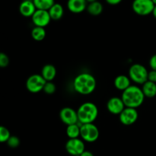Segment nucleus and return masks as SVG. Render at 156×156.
<instances>
[{
  "instance_id": "1",
  "label": "nucleus",
  "mask_w": 156,
  "mask_h": 156,
  "mask_svg": "<svg viewBox=\"0 0 156 156\" xmlns=\"http://www.w3.org/2000/svg\"><path fill=\"white\" fill-rule=\"evenodd\" d=\"M97 82L94 76L88 73L78 75L73 81V88L77 93L83 95L91 94L95 90Z\"/></svg>"
},
{
  "instance_id": "2",
  "label": "nucleus",
  "mask_w": 156,
  "mask_h": 156,
  "mask_svg": "<svg viewBox=\"0 0 156 156\" xmlns=\"http://www.w3.org/2000/svg\"><path fill=\"white\" fill-rule=\"evenodd\" d=\"M145 98L142 88L137 85H130L127 89L122 92L121 96L126 108L136 109L143 105Z\"/></svg>"
},
{
  "instance_id": "3",
  "label": "nucleus",
  "mask_w": 156,
  "mask_h": 156,
  "mask_svg": "<svg viewBox=\"0 0 156 156\" xmlns=\"http://www.w3.org/2000/svg\"><path fill=\"white\" fill-rule=\"evenodd\" d=\"M77 114L81 124L93 123L98 115V109L92 102H85L79 106Z\"/></svg>"
},
{
  "instance_id": "4",
  "label": "nucleus",
  "mask_w": 156,
  "mask_h": 156,
  "mask_svg": "<svg viewBox=\"0 0 156 156\" xmlns=\"http://www.w3.org/2000/svg\"><path fill=\"white\" fill-rule=\"evenodd\" d=\"M148 75L147 69L142 64L135 63L129 67V77L135 83L143 85L148 81Z\"/></svg>"
},
{
  "instance_id": "5",
  "label": "nucleus",
  "mask_w": 156,
  "mask_h": 156,
  "mask_svg": "<svg viewBox=\"0 0 156 156\" xmlns=\"http://www.w3.org/2000/svg\"><path fill=\"white\" fill-rule=\"evenodd\" d=\"M100 132L96 125L94 123L81 124L80 137L84 142L94 143L99 138Z\"/></svg>"
},
{
  "instance_id": "6",
  "label": "nucleus",
  "mask_w": 156,
  "mask_h": 156,
  "mask_svg": "<svg viewBox=\"0 0 156 156\" xmlns=\"http://www.w3.org/2000/svg\"><path fill=\"white\" fill-rule=\"evenodd\" d=\"M155 6L152 0H133L132 3L133 11L140 16L152 14Z\"/></svg>"
},
{
  "instance_id": "7",
  "label": "nucleus",
  "mask_w": 156,
  "mask_h": 156,
  "mask_svg": "<svg viewBox=\"0 0 156 156\" xmlns=\"http://www.w3.org/2000/svg\"><path fill=\"white\" fill-rule=\"evenodd\" d=\"M47 81L41 75L34 74L29 76L26 82V88L30 93H38L44 90Z\"/></svg>"
},
{
  "instance_id": "8",
  "label": "nucleus",
  "mask_w": 156,
  "mask_h": 156,
  "mask_svg": "<svg viewBox=\"0 0 156 156\" xmlns=\"http://www.w3.org/2000/svg\"><path fill=\"white\" fill-rule=\"evenodd\" d=\"M66 150L73 156H80L85 151V143L82 139H69L66 143Z\"/></svg>"
},
{
  "instance_id": "9",
  "label": "nucleus",
  "mask_w": 156,
  "mask_h": 156,
  "mask_svg": "<svg viewBox=\"0 0 156 156\" xmlns=\"http://www.w3.org/2000/svg\"><path fill=\"white\" fill-rule=\"evenodd\" d=\"M138 117V111L136 108H126L119 115V120L122 124L130 126L136 122Z\"/></svg>"
},
{
  "instance_id": "10",
  "label": "nucleus",
  "mask_w": 156,
  "mask_h": 156,
  "mask_svg": "<svg viewBox=\"0 0 156 156\" xmlns=\"http://www.w3.org/2000/svg\"><path fill=\"white\" fill-rule=\"evenodd\" d=\"M59 117L62 122L67 126L72 124H76L79 123V117H78L77 111H75L72 108L66 107L61 109L59 112Z\"/></svg>"
},
{
  "instance_id": "11",
  "label": "nucleus",
  "mask_w": 156,
  "mask_h": 156,
  "mask_svg": "<svg viewBox=\"0 0 156 156\" xmlns=\"http://www.w3.org/2000/svg\"><path fill=\"white\" fill-rule=\"evenodd\" d=\"M31 19L35 27H45L50 24L51 21V18L48 11L40 10V9H37L33 16L31 17Z\"/></svg>"
},
{
  "instance_id": "12",
  "label": "nucleus",
  "mask_w": 156,
  "mask_h": 156,
  "mask_svg": "<svg viewBox=\"0 0 156 156\" xmlns=\"http://www.w3.org/2000/svg\"><path fill=\"white\" fill-rule=\"evenodd\" d=\"M126 108L121 98L112 97L107 103V109L111 114L114 115H120L122 111Z\"/></svg>"
},
{
  "instance_id": "13",
  "label": "nucleus",
  "mask_w": 156,
  "mask_h": 156,
  "mask_svg": "<svg viewBox=\"0 0 156 156\" xmlns=\"http://www.w3.org/2000/svg\"><path fill=\"white\" fill-rule=\"evenodd\" d=\"M19 12L22 16L25 18H31L34 12H36L37 8L34 3L33 0H23L19 5Z\"/></svg>"
},
{
  "instance_id": "14",
  "label": "nucleus",
  "mask_w": 156,
  "mask_h": 156,
  "mask_svg": "<svg viewBox=\"0 0 156 156\" xmlns=\"http://www.w3.org/2000/svg\"><path fill=\"white\" fill-rule=\"evenodd\" d=\"M88 2L86 0H68L67 8L72 13L79 14L87 9Z\"/></svg>"
},
{
  "instance_id": "15",
  "label": "nucleus",
  "mask_w": 156,
  "mask_h": 156,
  "mask_svg": "<svg viewBox=\"0 0 156 156\" xmlns=\"http://www.w3.org/2000/svg\"><path fill=\"white\" fill-rule=\"evenodd\" d=\"M114 85L117 89L122 91H125L131 85V80L129 77L125 75H120L115 78L114 81Z\"/></svg>"
},
{
  "instance_id": "16",
  "label": "nucleus",
  "mask_w": 156,
  "mask_h": 156,
  "mask_svg": "<svg viewBox=\"0 0 156 156\" xmlns=\"http://www.w3.org/2000/svg\"><path fill=\"white\" fill-rule=\"evenodd\" d=\"M41 75L47 82H53L56 76V67L52 64H47L43 66Z\"/></svg>"
},
{
  "instance_id": "17",
  "label": "nucleus",
  "mask_w": 156,
  "mask_h": 156,
  "mask_svg": "<svg viewBox=\"0 0 156 156\" xmlns=\"http://www.w3.org/2000/svg\"><path fill=\"white\" fill-rule=\"evenodd\" d=\"M48 12L51 20H53V21H58V20L61 19L64 15V9L62 5L59 3H55L49 9Z\"/></svg>"
},
{
  "instance_id": "18",
  "label": "nucleus",
  "mask_w": 156,
  "mask_h": 156,
  "mask_svg": "<svg viewBox=\"0 0 156 156\" xmlns=\"http://www.w3.org/2000/svg\"><path fill=\"white\" fill-rule=\"evenodd\" d=\"M142 90L145 97L148 98H152L156 96V83L147 81L143 85Z\"/></svg>"
},
{
  "instance_id": "19",
  "label": "nucleus",
  "mask_w": 156,
  "mask_h": 156,
  "mask_svg": "<svg viewBox=\"0 0 156 156\" xmlns=\"http://www.w3.org/2000/svg\"><path fill=\"white\" fill-rule=\"evenodd\" d=\"M103 5L101 2L98 1L93 2L89 3L87 6V12L93 16H98L100 15L103 12Z\"/></svg>"
},
{
  "instance_id": "20",
  "label": "nucleus",
  "mask_w": 156,
  "mask_h": 156,
  "mask_svg": "<svg viewBox=\"0 0 156 156\" xmlns=\"http://www.w3.org/2000/svg\"><path fill=\"white\" fill-rule=\"evenodd\" d=\"M37 9L49 11V9L55 4V0H33Z\"/></svg>"
},
{
  "instance_id": "21",
  "label": "nucleus",
  "mask_w": 156,
  "mask_h": 156,
  "mask_svg": "<svg viewBox=\"0 0 156 156\" xmlns=\"http://www.w3.org/2000/svg\"><path fill=\"white\" fill-rule=\"evenodd\" d=\"M80 127L78 123L67 126L66 135L69 139H76L80 136Z\"/></svg>"
},
{
  "instance_id": "22",
  "label": "nucleus",
  "mask_w": 156,
  "mask_h": 156,
  "mask_svg": "<svg viewBox=\"0 0 156 156\" xmlns=\"http://www.w3.org/2000/svg\"><path fill=\"white\" fill-rule=\"evenodd\" d=\"M46 30L44 27H34L31 30V37L34 41H42L46 37Z\"/></svg>"
},
{
  "instance_id": "23",
  "label": "nucleus",
  "mask_w": 156,
  "mask_h": 156,
  "mask_svg": "<svg viewBox=\"0 0 156 156\" xmlns=\"http://www.w3.org/2000/svg\"><path fill=\"white\" fill-rule=\"evenodd\" d=\"M11 137L10 132L5 126H0V143H7Z\"/></svg>"
},
{
  "instance_id": "24",
  "label": "nucleus",
  "mask_w": 156,
  "mask_h": 156,
  "mask_svg": "<svg viewBox=\"0 0 156 156\" xmlns=\"http://www.w3.org/2000/svg\"><path fill=\"white\" fill-rule=\"evenodd\" d=\"M8 146L12 149H15V148L18 147L20 145V140L18 136H11L9 140L7 142Z\"/></svg>"
},
{
  "instance_id": "25",
  "label": "nucleus",
  "mask_w": 156,
  "mask_h": 156,
  "mask_svg": "<svg viewBox=\"0 0 156 156\" xmlns=\"http://www.w3.org/2000/svg\"><path fill=\"white\" fill-rule=\"evenodd\" d=\"M56 85L53 82H47L43 91L47 94H52L56 91Z\"/></svg>"
},
{
  "instance_id": "26",
  "label": "nucleus",
  "mask_w": 156,
  "mask_h": 156,
  "mask_svg": "<svg viewBox=\"0 0 156 156\" xmlns=\"http://www.w3.org/2000/svg\"><path fill=\"white\" fill-rule=\"evenodd\" d=\"M9 64V58L8 55L5 53H0V67L5 68Z\"/></svg>"
},
{
  "instance_id": "27",
  "label": "nucleus",
  "mask_w": 156,
  "mask_h": 156,
  "mask_svg": "<svg viewBox=\"0 0 156 156\" xmlns=\"http://www.w3.org/2000/svg\"><path fill=\"white\" fill-rule=\"evenodd\" d=\"M148 81L155 82L156 83V71L155 70H151L149 72L148 75Z\"/></svg>"
},
{
  "instance_id": "28",
  "label": "nucleus",
  "mask_w": 156,
  "mask_h": 156,
  "mask_svg": "<svg viewBox=\"0 0 156 156\" xmlns=\"http://www.w3.org/2000/svg\"><path fill=\"white\" fill-rule=\"evenodd\" d=\"M149 66L152 70L156 71V54H154L149 59Z\"/></svg>"
},
{
  "instance_id": "29",
  "label": "nucleus",
  "mask_w": 156,
  "mask_h": 156,
  "mask_svg": "<svg viewBox=\"0 0 156 156\" xmlns=\"http://www.w3.org/2000/svg\"><path fill=\"white\" fill-rule=\"evenodd\" d=\"M123 0H105L108 4L111 5H117L120 4Z\"/></svg>"
},
{
  "instance_id": "30",
  "label": "nucleus",
  "mask_w": 156,
  "mask_h": 156,
  "mask_svg": "<svg viewBox=\"0 0 156 156\" xmlns=\"http://www.w3.org/2000/svg\"><path fill=\"white\" fill-rule=\"evenodd\" d=\"M80 156H94V155H93L92 152H91L90 151L85 150Z\"/></svg>"
},
{
  "instance_id": "31",
  "label": "nucleus",
  "mask_w": 156,
  "mask_h": 156,
  "mask_svg": "<svg viewBox=\"0 0 156 156\" xmlns=\"http://www.w3.org/2000/svg\"><path fill=\"white\" fill-rule=\"evenodd\" d=\"M152 15H153L154 18L156 19V5L155 6V8H154V10H153V12H152Z\"/></svg>"
},
{
  "instance_id": "32",
  "label": "nucleus",
  "mask_w": 156,
  "mask_h": 156,
  "mask_svg": "<svg viewBox=\"0 0 156 156\" xmlns=\"http://www.w3.org/2000/svg\"><path fill=\"white\" fill-rule=\"evenodd\" d=\"M87 2H88V3H91V2H95V1H98V0H86Z\"/></svg>"
},
{
  "instance_id": "33",
  "label": "nucleus",
  "mask_w": 156,
  "mask_h": 156,
  "mask_svg": "<svg viewBox=\"0 0 156 156\" xmlns=\"http://www.w3.org/2000/svg\"><path fill=\"white\" fill-rule=\"evenodd\" d=\"M152 2H153V3L155 4V5H156V0H152Z\"/></svg>"
}]
</instances>
